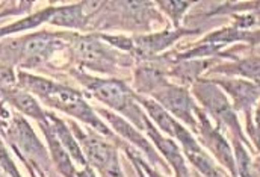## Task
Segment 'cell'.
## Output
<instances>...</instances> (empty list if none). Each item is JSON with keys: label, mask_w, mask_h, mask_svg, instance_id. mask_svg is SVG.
Returning <instances> with one entry per match:
<instances>
[{"label": "cell", "mask_w": 260, "mask_h": 177, "mask_svg": "<svg viewBox=\"0 0 260 177\" xmlns=\"http://www.w3.org/2000/svg\"><path fill=\"white\" fill-rule=\"evenodd\" d=\"M79 77L86 85V88L92 91V94L99 100L105 102L106 105L117 109L118 112H123L139 129L145 130L148 120L147 117H144L141 109L135 105L133 94L121 80H115V79L103 80V79H95V77H89V76H79Z\"/></svg>", "instance_id": "obj_1"}, {"label": "cell", "mask_w": 260, "mask_h": 177, "mask_svg": "<svg viewBox=\"0 0 260 177\" xmlns=\"http://www.w3.org/2000/svg\"><path fill=\"white\" fill-rule=\"evenodd\" d=\"M44 102H47L49 105L52 106H56L58 109L64 111L67 114L73 115V117L79 118L82 121H85L86 124L92 126L94 129H97L99 132L105 133V135H109V130L106 129V126L95 117L94 111L89 108V105L82 99L80 93L74 91V90H70L67 86H59V90L50 96L49 99H46Z\"/></svg>", "instance_id": "obj_2"}, {"label": "cell", "mask_w": 260, "mask_h": 177, "mask_svg": "<svg viewBox=\"0 0 260 177\" xmlns=\"http://www.w3.org/2000/svg\"><path fill=\"white\" fill-rule=\"evenodd\" d=\"M154 97L176 117L182 118L183 121L189 123L191 126H195L194 115V103L189 97V94L179 86L167 85L164 83L157 90H154Z\"/></svg>", "instance_id": "obj_3"}, {"label": "cell", "mask_w": 260, "mask_h": 177, "mask_svg": "<svg viewBox=\"0 0 260 177\" xmlns=\"http://www.w3.org/2000/svg\"><path fill=\"white\" fill-rule=\"evenodd\" d=\"M85 153L88 156V161L102 171V174L106 177H121L117 152L108 145L106 142H102L97 138H85L83 139Z\"/></svg>", "instance_id": "obj_4"}, {"label": "cell", "mask_w": 260, "mask_h": 177, "mask_svg": "<svg viewBox=\"0 0 260 177\" xmlns=\"http://www.w3.org/2000/svg\"><path fill=\"white\" fill-rule=\"evenodd\" d=\"M195 94L215 117L221 118L222 121L230 124L235 130H238V133H239V124L236 121V115H235L233 109L230 108L224 94L216 86H213L212 83L201 82L195 86Z\"/></svg>", "instance_id": "obj_5"}, {"label": "cell", "mask_w": 260, "mask_h": 177, "mask_svg": "<svg viewBox=\"0 0 260 177\" xmlns=\"http://www.w3.org/2000/svg\"><path fill=\"white\" fill-rule=\"evenodd\" d=\"M74 50L77 56L89 67L105 71L108 70L111 62H115L117 58L112 55L102 43H99L92 37H80L74 43Z\"/></svg>", "instance_id": "obj_6"}, {"label": "cell", "mask_w": 260, "mask_h": 177, "mask_svg": "<svg viewBox=\"0 0 260 177\" xmlns=\"http://www.w3.org/2000/svg\"><path fill=\"white\" fill-rule=\"evenodd\" d=\"M61 41L56 40L55 35H50L47 32L35 34L21 41V52L20 55L26 59L27 65H34L37 62H41L50 56L52 52L61 47Z\"/></svg>", "instance_id": "obj_7"}, {"label": "cell", "mask_w": 260, "mask_h": 177, "mask_svg": "<svg viewBox=\"0 0 260 177\" xmlns=\"http://www.w3.org/2000/svg\"><path fill=\"white\" fill-rule=\"evenodd\" d=\"M11 136L18 144L21 152L24 155H29L32 161H46L47 155L44 150V145L40 142V139L35 136L30 126L23 118L15 117L11 126Z\"/></svg>", "instance_id": "obj_8"}, {"label": "cell", "mask_w": 260, "mask_h": 177, "mask_svg": "<svg viewBox=\"0 0 260 177\" xmlns=\"http://www.w3.org/2000/svg\"><path fill=\"white\" fill-rule=\"evenodd\" d=\"M176 138L182 142L186 156L189 158V161L194 164L195 167L207 177H218L216 176V170L212 164V161L206 156V153H203V150L198 147V144L194 141V138L189 135V132H186L180 124L177 126L176 130Z\"/></svg>", "instance_id": "obj_9"}, {"label": "cell", "mask_w": 260, "mask_h": 177, "mask_svg": "<svg viewBox=\"0 0 260 177\" xmlns=\"http://www.w3.org/2000/svg\"><path fill=\"white\" fill-rule=\"evenodd\" d=\"M100 114H102L103 117H106V120L115 127V130H117L120 135H123L124 138L129 139L130 142H133L135 145H138V147H139V149H141L153 162H159V164H160V161L157 159V156H156L153 147L150 145V142H148L144 136H141V133H138L136 129H133L129 123H126L121 117H117L115 114H112V112H109V111H105V109H100Z\"/></svg>", "instance_id": "obj_10"}, {"label": "cell", "mask_w": 260, "mask_h": 177, "mask_svg": "<svg viewBox=\"0 0 260 177\" xmlns=\"http://www.w3.org/2000/svg\"><path fill=\"white\" fill-rule=\"evenodd\" d=\"M203 117V115H201ZM203 126H201V135H203V139L204 142L207 144V147L215 153V156L224 164L227 165V168L235 173V162H233V155H232V150L229 147V144L225 142V139L210 127L209 121L203 117Z\"/></svg>", "instance_id": "obj_11"}, {"label": "cell", "mask_w": 260, "mask_h": 177, "mask_svg": "<svg viewBox=\"0 0 260 177\" xmlns=\"http://www.w3.org/2000/svg\"><path fill=\"white\" fill-rule=\"evenodd\" d=\"M145 130L148 132L150 138L153 139V142L159 147V150L165 155V158L168 159V162L174 167L177 177H188V170L185 167V162H183V158L177 149V145L171 141V139H165L153 126L150 121H147V127Z\"/></svg>", "instance_id": "obj_12"}, {"label": "cell", "mask_w": 260, "mask_h": 177, "mask_svg": "<svg viewBox=\"0 0 260 177\" xmlns=\"http://www.w3.org/2000/svg\"><path fill=\"white\" fill-rule=\"evenodd\" d=\"M180 35H182V31L160 32V34L147 35V37H136L133 40V47L142 56H150V55H154V53L164 50L165 47L171 46Z\"/></svg>", "instance_id": "obj_13"}, {"label": "cell", "mask_w": 260, "mask_h": 177, "mask_svg": "<svg viewBox=\"0 0 260 177\" xmlns=\"http://www.w3.org/2000/svg\"><path fill=\"white\" fill-rule=\"evenodd\" d=\"M43 132L46 133V138H47V141H49V145H50L53 159H55V162H56L59 171H61L65 177H74V167L71 165L68 152L65 150L64 145L61 144L58 135H56L55 130H53V127L44 121V124H43Z\"/></svg>", "instance_id": "obj_14"}, {"label": "cell", "mask_w": 260, "mask_h": 177, "mask_svg": "<svg viewBox=\"0 0 260 177\" xmlns=\"http://www.w3.org/2000/svg\"><path fill=\"white\" fill-rule=\"evenodd\" d=\"M219 83L235 97V102L239 109L250 108L260 94L259 86L244 80H232V82H219Z\"/></svg>", "instance_id": "obj_15"}, {"label": "cell", "mask_w": 260, "mask_h": 177, "mask_svg": "<svg viewBox=\"0 0 260 177\" xmlns=\"http://www.w3.org/2000/svg\"><path fill=\"white\" fill-rule=\"evenodd\" d=\"M8 102L11 105H14L17 109H20L23 114L29 115V117L37 118L40 121H46V112L40 108V105L37 103V100L23 91H8Z\"/></svg>", "instance_id": "obj_16"}, {"label": "cell", "mask_w": 260, "mask_h": 177, "mask_svg": "<svg viewBox=\"0 0 260 177\" xmlns=\"http://www.w3.org/2000/svg\"><path fill=\"white\" fill-rule=\"evenodd\" d=\"M49 117H50V121H52V127H53L55 133L58 135V138H59L61 144L64 145L65 150H67L79 164L86 165V161H85V158H83V153H82L80 147L77 145V141H74L73 135H71L70 130L67 129L64 121H61L59 118L53 117L52 114H49Z\"/></svg>", "instance_id": "obj_17"}, {"label": "cell", "mask_w": 260, "mask_h": 177, "mask_svg": "<svg viewBox=\"0 0 260 177\" xmlns=\"http://www.w3.org/2000/svg\"><path fill=\"white\" fill-rule=\"evenodd\" d=\"M133 96H135V99H138V100L144 105V108L148 111L150 117L157 123V126H159L162 130H165L167 133L176 136V130H177V126H179V124H177V121H174L173 118L167 114V111L164 109V106L157 105V103L153 102V100L144 99V97H141V96H136V94H133Z\"/></svg>", "instance_id": "obj_18"}, {"label": "cell", "mask_w": 260, "mask_h": 177, "mask_svg": "<svg viewBox=\"0 0 260 177\" xmlns=\"http://www.w3.org/2000/svg\"><path fill=\"white\" fill-rule=\"evenodd\" d=\"M20 82L24 88H27L29 91H32L34 94L40 96L43 100L49 99L50 96H53L58 90H59V83H55L52 80L47 79H41V77H35L30 74H24L21 73L20 76Z\"/></svg>", "instance_id": "obj_19"}, {"label": "cell", "mask_w": 260, "mask_h": 177, "mask_svg": "<svg viewBox=\"0 0 260 177\" xmlns=\"http://www.w3.org/2000/svg\"><path fill=\"white\" fill-rule=\"evenodd\" d=\"M50 21L53 24L65 26V27H83L85 20H83V15H82V5L58 8Z\"/></svg>", "instance_id": "obj_20"}, {"label": "cell", "mask_w": 260, "mask_h": 177, "mask_svg": "<svg viewBox=\"0 0 260 177\" xmlns=\"http://www.w3.org/2000/svg\"><path fill=\"white\" fill-rule=\"evenodd\" d=\"M58 8H47L44 11H40L27 18H23L20 21H15L14 24H9L8 27H3L2 29V35H6V34H12V32H21V31H27V29H32V27H37L38 24H41L43 21H47V20H52V17L55 15Z\"/></svg>", "instance_id": "obj_21"}, {"label": "cell", "mask_w": 260, "mask_h": 177, "mask_svg": "<svg viewBox=\"0 0 260 177\" xmlns=\"http://www.w3.org/2000/svg\"><path fill=\"white\" fill-rule=\"evenodd\" d=\"M164 83L165 82L160 79V74L154 68L144 67L136 74V86L139 91H154Z\"/></svg>", "instance_id": "obj_22"}, {"label": "cell", "mask_w": 260, "mask_h": 177, "mask_svg": "<svg viewBox=\"0 0 260 177\" xmlns=\"http://www.w3.org/2000/svg\"><path fill=\"white\" fill-rule=\"evenodd\" d=\"M232 71L233 73H241V74H244L247 77L260 80V59L251 58L241 61V62L236 64L235 70H232Z\"/></svg>", "instance_id": "obj_23"}, {"label": "cell", "mask_w": 260, "mask_h": 177, "mask_svg": "<svg viewBox=\"0 0 260 177\" xmlns=\"http://www.w3.org/2000/svg\"><path fill=\"white\" fill-rule=\"evenodd\" d=\"M236 150H238V167L241 176L250 177V158L247 156L245 150L238 144H236Z\"/></svg>", "instance_id": "obj_24"}, {"label": "cell", "mask_w": 260, "mask_h": 177, "mask_svg": "<svg viewBox=\"0 0 260 177\" xmlns=\"http://www.w3.org/2000/svg\"><path fill=\"white\" fill-rule=\"evenodd\" d=\"M160 5L167 6L165 9L177 20L179 15H180V12H183L189 3H188V2H160Z\"/></svg>", "instance_id": "obj_25"}, {"label": "cell", "mask_w": 260, "mask_h": 177, "mask_svg": "<svg viewBox=\"0 0 260 177\" xmlns=\"http://www.w3.org/2000/svg\"><path fill=\"white\" fill-rule=\"evenodd\" d=\"M2 167L8 171V174L12 177H21L18 174V171H17V168H15V165L12 164V161L9 159V156L6 155V152H5V149L2 147Z\"/></svg>", "instance_id": "obj_26"}, {"label": "cell", "mask_w": 260, "mask_h": 177, "mask_svg": "<svg viewBox=\"0 0 260 177\" xmlns=\"http://www.w3.org/2000/svg\"><path fill=\"white\" fill-rule=\"evenodd\" d=\"M127 155H130V158H132V161L135 162V165H139V167H142V168H144V171H145V173H148V174H150V177H162L160 174H157L156 171H153V170H151V168H150V167H148V165H147L144 161H141V159H139L136 155H133V152H130V153L127 152Z\"/></svg>", "instance_id": "obj_27"}, {"label": "cell", "mask_w": 260, "mask_h": 177, "mask_svg": "<svg viewBox=\"0 0 260 177\" xmlns=\"http://www.w3.org/2000/svg\"><path fill=\"white\" fill-rule=\"evenodd\" d=\"M257 130H259L260 133V108L259 111H257Z\"/></svg>", "instance_id": "obj_28"}, {"label": "cell", "mask_w": 260, "mask_h": 177, "mask_svg": "<svg viewBox=\"0 0 260 177\" xmlns=\"http://www.w3.org/2000/svg\"><path fill=\"white\" fill-rule=\"evenodd\" d=\"M139 177H144V176H142V174H139Z\"/></svg>", "instance_id": "obj_29"}, {"label": "cell", "mask_w": 260, "mask_h": 177, "mask_svg": "<svg viewBox=\"0 0 260 177\" xmlns=\"http://www.w3.org/2000/svg\"><path fill=\"white\" fill-rule=\"evenodd\" d=\"M121 177H123V176H121Z\"/></svg>", "instance_id": "obj_30"}]
</instances>
